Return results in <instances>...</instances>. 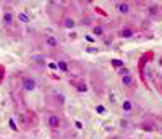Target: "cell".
Listing matches in <instances>:
<instances>
[{
    "label": "cell",
    "mask_w": 162,
    "mask_h": 139,
    "mask_svg": "<svg viewBox=\"0 0 162 139\" xmlns=\"http://www.w3.org/2000/svg\"><path fill=\"white\" fill-rule=\"evenodd\" d=\"M76 87H78V92H81V94H84V92H88V84L84 83V81H80Z\"/></svg>",
    "instance_id": "11"
},
{
    "label": "cell",
    "mask_w": 162,
    "mask_h": 139,
    "mask_svg": "<svg viewBox=\"0 0 162 139\" xmlns=\"http://www.w3.org/2000/svg\"><path fill=\"white\" fill-rule=\"evenodd\" d=\"M62 24H63L65 29H73V28H76V21H75V18H71V16H65Z\"/></svg>",
    "instance_id": "5"
},
{
    "label": "cell",
    "mask_w": 162,
    "mask_h": 139,
    "mask_svg": "<svg viewBox=\"0 0 162 139\" xmlns=\"http://www.w3.org/2000/svg\"><path fill=\"white\" fill-rule=\"evenodd\" d=\"M47 123H49V126H50V128L57 129V128H60L62 120H60V116H58V115H50V116L47 118Z\"/></svg>",
    "instance_id": "3"
},
{
    "label": "cell",
    "mask_w": 162,
    "mask_h": 139,
    "mask_svg": "<svg viewBox=\"0 0 162 139\" xmlns=\"http://www.w3.org/2000/svg\"><path fill=\"white\" fill-rule=\"evenodd\" d=\"M36 86H37V83H36L34 78H31V76L23 78V89H25L26 92H33V91L36 89Z\"/></svg>",
    "instance_id": "1"
},
{
    "label": "cell",
    "mask_w": 162,
    "mask_h": 139,
    "mask_svg": "<svg viewBox=\"0 0 162 139\" xmlns=\"http://www.w3.org/2000/svg\"><path fill=\"white\" fill-rule=\"evenodd\" d=\"M2 23H3V26H7V28H11V26H13V13H11V11H5L3 16H2Z\"/></svg>",
    "instance_id": "4"
},
{
    "label": "cell",
    "mask_w": 162,
    "mask_h": 139,
    "mask_svg": "<svg viewBox=\"0 0 162 139\" xmlns=\"http://www.w3.org/2000/svg\"><path fill=\"white\" fill-rule=\"evenodd\" d=\"M18 18H20V21H23V23H29V16L26 15V13H20Z\"/></svg>",
    "instance_id": "13"
},
{
    "label": "cell",
    "mask_w": 162,
    "mask_h": 139,
    "mask_svg": "<svg viewBox=\"0 0 162 139\" xmlns=\"http://www.w3.org/2000/svg\"><path fill=\"white\" fill-rule=\"evenodd\" d=\"M88 54H97V52H99V50L96 49V47H88V50H86Z\"/></svg>",
    "instance_id": "15"
},
{
    "label": "cell",
    "mask_w": 162,
    "mask_h": 139,
    "mask_svg": "<svg viewBox=\"0 0 162 139\" xmlns=\"http://www.w3.org/2000/svg\"><path fill=\"white\" fill-rule=\"evenodd\" d=\"M86 40L88 42H94V40H92V36H86Z\"/></svg>",
    "instance_id": "18"
},
{
    "label": "cell",
    "mask_w": 162,
    "mask_h": 139,
    "mask_svg": "<svg viewBox=\"0 0 162 139\" xmlns=\"http://www.w3.org/2000/svg\"><path fill=\"white\" fill-rule=\"evenodd\" d=\"M46 42H47V45H49V47H57V45H58V40H57L54 36H49V37L46 39Z\"/></svg>",
    "instance_id": "10"
},
{
    "label": "cell",
    "mask_w": 162,
    "mask_h": 139,
    "mask_svg": "<svg viewBox=\"0 0 162 139\" xmlns=\"http://www.w3.org/2000/svg\"><path fill=\"white\" fill-rule=\"evenodd\" d=\"M10 126H11V129H13V131H16V129H18V128H16V124L13 123V120H10Z\"/></svg>",
    "instance_id": "16"
},
{
    "label": "cell",
    "mask_w": 162,
    "mask_h": 139,
    "mask_svg": "<svg viewBox=\"0 0 162 139\" xmlns=\"http://www.w3.org/2000/svg\"><path fill=\"white\" fill-rule=\"evenodd\" d=\"M92 34L94 36H102L104 34V26H96V28H92Z\"/></svg>",
    "instance_id": "12"
},
{
    "label": "cell",
    "mask_w": 162,
    "mask_h": 139,
    "mask_svg": "<svg viewBox=\"0 0 162 139\" xmlns=\"http://www.w3.org/2000/svg\"><path fill=\"white\" fill-rule=\"evenodd\" d=\"M112 65H114L115 68H118V70H120L122 66H123V62H122V60H112Z\"/></svg>",
    "instance_id": "14"
},
{
    "label": "cell",
    "mask_w": 162,
    "mask_h": 139,
    "mask_svg": "<svg viewBox=\"0 0 162 139\" xmlns=\"http://www.w3.org/2000/svg\"><path fill=\"white\" fill-rule=\"evenodd\" d=\"M122 83H123V86L130 87V86H133V83H135V78H133L131 75H123L122 76Z\"/></svg>",
    "instance_id": "7"
},
{
    "label": "cell",
    "mask_w": 162,
    "mask_h": 139,
    "mask_svg": "<svg viewBox=\"0 0 162 139\" xmlns=\"http://www.w3.org/2000/svg\"><path fill=\"white\" fill-rule=\"evenodd\" d=\"M55 65H57V68L60 70V71H63V73H66V71H68V63H66L65 60H58Z\"/></svg>",
    "instance_id": "9"
},
{
    "label": "cell",
    "mask_w": 162,
    "mask_h": 139,
    "mask_svg": "<svg viewBox=\"0 0 162 139\" xmlns=\"http://www.w3.org/2000/svg\"><path fill=\"white\" fill-rule=\"evenodd\" d=\"M49 68H50V70H57V65L55 63H49Z\"/></svg>",
    "instance_id": "17"
},
{
    "label": "cell",
    "mask_w": 162,
    "mask_h": 139,
    "mask_svg": "<svg viewBox=\"0 0 162 139\" xmlns=\"http://www.w3.org/2000/svg\"><path fill=\"white\" fill-rule=\"evenodd\" d=\"M122 110L125 112V113H130L133 110V104L131 100H123V104H122Z\"/></svg>",
    "instance_id": "8"
},
{
    "label": "cell",
    "mask_w": 162,
    "mask_h": 139,
    "mask_svg": "<svg viewBox=\"0 0 162 139\" xmlns=\"http://www.w3.org/2000/svg\"><path fill=\"white\" fill-rule=\"evenodd\" d=\"M115 10L118 15H128L130 13V3H127V2H117Z\"/></svg>",
    "instance_id": "2"
},
{
    "label": "cell",
    "mask_w": 162,
    "mask_h": 139,
    "mask_svg": "<svg viewBox=\"0 0 162 139\" xmlns=\"http://www.w3.org/2000/svg\"><path fill=\"white\" fill-rule=\"evenodd\" d=\"M118 34L122 36V37H133V34H135V31L130 28V26H125L123 29H120V32Z\"/></svg>",
    "instance_id": "6"
}]
</instances>
